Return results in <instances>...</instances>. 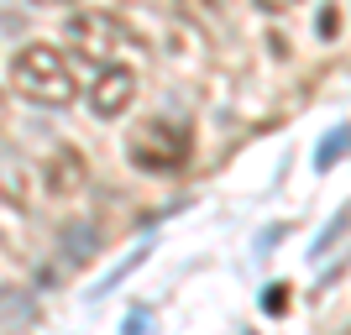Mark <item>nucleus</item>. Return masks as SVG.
I'll return each instance as SVG.
<instances>
[{
    "label": "nucleus",
    "instance_id": "f257e3e1",
    "mask_svg": "<svg viewBox=\"0 0 351 335\" xmlns=\"http://www.w3.org/2000/svg\"><path fill=\"white\" fill-rule=\"evenodd\" d=\"M11 89L21 95V100L53 105V110H58V105H69L73 95H79L69 58H63L58 47H47V42H27V47L11 58Z\"/></svg>",
    "mask_w": 351,
    "mask_h": 335
},
{
    "label": "nucleus",
    "instance_id": "f03ea898",
    "mask_svg": "<svg viewBox=\"0 0 351 335\" xmlns=\"http://www.w3.org/2000/svg\"><path fill=\"white\" fill-rule=\"evenodd\" d=\"M189 126L184 121H168V116H147L126 132V162L142 168V173H173L178 162L189 158Z\"/></svg>",
    "mask_w": 351,
    "mask_h": 335
},
{
    "label": "nucleus",
    "instance_id": "7ed1b4c3",
    "mask_svg": "<svg viewBox=\"0 0 351 335\" xmlns=\"http://www.w3.org/2000/svg\"><path fill=\"white\" fill-rule=\"evenodd\" d=\"M69 42L79 47V58L105 63L126 42V21L116 11H79V16H69Z\"/></svg>",
    "mask_w": 351,
    "mask_h": 335
},
{
    "label": "nucleus",
    "instance_id": "20e7f679",
    "mask_svg": "<svg viewBox=\"0 0 351 335\" xmlns=\"http://www.w3.org/2000/svg\"><path fill=\"white\" fill-rule=\"evenodd\" d=\"M84 100H89V110L100 121H116L121 110L136 100V69L132 63H105V69L95 73V84H89Z\"/></svg>",
    "mask_w": 351,
    "mask_h": 335
},
{
    "label": "nucleus",
    "instance_id": "39448f33",
    "mask_svg": "<svg viewBox=\"0 0 351 335\" xmlns=\"http://www.w3.org/2000/svg\"><path fill=\"white\" fill-rule=\"evenodd\" d=\"M84 152L79 147H53L47 152V162L37 168V184H43L47 199H73V194L84 189Z\"/></svg>",
    "mask_w": 351,
    "mask_h": 335
},
{
    "label": "nucleus",
    "instance_id": "423d86ee",
    "mask_svg": "<svg viewBox=\"0 0 351 335\" xmlns=\"http://www.w3.org/2000/svg\"><path fill=\"white\" fill-rule=\"evenodd\" d=\"M346 152H351V126H336V132L315 147V168H320V173H330V168H336Z\"/></svg>",
    "mask_w": 351,
    "mask_h": 335
},
{
    "label": "nucleus",
    "instance_id": "0eeeda50",
    "mask_svg": "<svg viewBox=\"0 0 351 335\" xmlns=\"http://www.w3.org/2000/svg\"><path fill=\"white\" fill-rule=\"evenodd\" d=\"M289 304H293V293H289V283H267L263 288V314H289Z\"/></svg>",
    "mask_w": 351,
    "mask_h": 335
},
{
    "label": "nucleus",
    "instance_id": "6e6552de",
    "mask_svg": "<svg viewBox=\"0 0 351 335\" xmlns=\"http://www.w3.org/2000/svg\"><path fill=\"white\" fill-rule=\"evenodd\" d=\"M341 231H351V204H346V210H341V220H336V225H325V231L320 236H315V257H320V251L325 247H330V241H336V236Z\"/></svg>",
    "mask_w": 351,
    "mask_h": 335
},
{
    "label": "nucleus",
    "instance_id": "1a4fd4ad",
    "mask_svg": "<svg viewBox=\"0 0 351 335\" xmlns=\"http://www.w3.org/2000/svg\"><path fill=\"white\" fill-rule=\"evenodd\" d=\"M147 320H152V314H147V309L136 304L132 314H126V320H121V335H142V330H147Z\"/></svg>",
    "mask_w": 351,
    "mask_h": 335
},
{
    "label": "nucleus",
    "instance_id": "9d476101",
    "mask_svg": "<svg viewBox=\"0 0 351 335\" xmlns=\"http://www.w3.org/2000/svg\"><path fill=\"white\" fill-rule=\"evenodd\" d=\"M315 32H320L325 42H330V37L341 32V16H336V11H320V16H315Z\"/></svg>",
    "mask_w": 351,
    "mask_h": 335
},
{
    "label": "nucleus",
    "instance_id": "9b49d317",
    "mask_svg": "<svg viewBox=\"0 0 351 335\" xmlns=\"http://www.w3.org/2000/svg\"><path fill=\"white\" fill-rule=\"evenodd\" d=\"M0 126H5V89H0Z\"/></svg>",
    "mask_w": 351,
    "mask_h": 335
}]
</instances>
